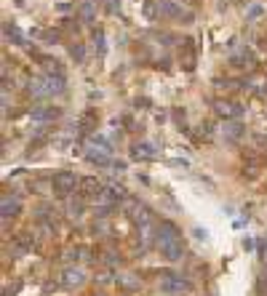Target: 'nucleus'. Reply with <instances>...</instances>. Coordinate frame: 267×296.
<instances>
[{"mask_svg": "<svg viewBox=\"0 0 267 296\" xmlns=\"http://www.w3.org/2000/svg\"><path fill=\"white\" fill-rule=\"evenodd\" d=\"M214 136V123H200V139H211Z\"/></svg>", "mask_w": 267, "mask_h": 296, "instance_id": "5701e85b", "label": "nucleus"}, {"mask_svg": "<svg viewBox=\"0 0 267 296\" xmlns=\"http://www.w3.org/2000/svg\"><path fill=\"white\" fill-rule=\"evenodd\" d=\"M19 211H22V206H19V200L16 198H3V219H8V216H19Z\"/></svg>", "mask_w": 267, "mask_h": 296, "instance_id": "dca6fc26", "label": "nucleus"}, {"mask_svg": "<svg viewBox=\"0 0 267 296\" xmlns=\"http://www.w3.org/2000/svg\"><path fill=\"white\" fill-rule=\"evenodd\" d=\"M83 200L85 198H70L67 200V211H70L72 216H80L83 214Z\"/></svg>", "mask_w": 267, "mask_h": 296, "instance_id": "a211bd4d", "label": "nucleus"}, {"mask_svg": "<svg viewBox=\"0 0 267 296\" xmlns=\"http://www.w3.org/2000/svg\"><path fill=\"white\" fill-rule=\"evenodd\" d=\"M59 115H62L59 107H37V109H32V117L35 120H56Z\"/></svg>", "mask_w": 267, "mask_h": 296, "instance_id": "4468645a", "label": "nucleus"}, {"mask_svg": "<svg viewBox=\"0 0 267 296\" xmlns=\"http://www.w3.org/2000/svg\"><path fill=\"white\" fill-rule=\"evenodd\" d=\"M80 19H83V22H94V3H88V0H85V3L80 6Z\"/></svg>", "mask_w": 267, "mask_h": 296, "instance_id": "412c9836", "label": "nucleus"}, {"mask_svg": "<svg viewBox=\"0 0 267 296\" xmlns=\"http://www.w3.org/2000/svg\"><path fill=\"white\" fill-rule=\"evenodd\" d=\"M46 88H49V96L51 94H62L64 91V75L56 72V75H46Z\"/></svg>", "mask_w": 267, "mask_h": 296, "instance_id": "f8f14e48", "label": "nucleus"}, {"mask_svg": "<svg viewBox=\"0 0 267 296\" xmlns=\"http://www.w3.org/2000/svg\"><path fill=\"white\" fill-rule=\"evenodd\" d=\"M128 277H131V275H126V277H123L120 283L126 285V288H137V285H139V280H128Z\"/></svg>", "mask_w": 267, "mask_h": 296, "instance_id": "393cba45", "label": "nucleus"}, {"mask_svg": "<svg viewBox=\"0 0 267 296\" xmlns=\"http://www.w3.org/2000/svg\"><path fill=\"white\" fill-rule=\"evenodd\" d=\"M85 158H88V163H94V165H110V150H88L85 152Z\"/></svg>", "mask_w": 267, "mask_h": 296, "instance_id": "ddd939ff", "label": "nucleus"}, {"mask_svg": "<svg viewBox=\"0 0 267 296\" xmlns=\"http://www.w3.org/2000/svg\"><path fill=\"white\" fill-rule=\"evenodd\" d=\"M118 8V0H107V11H115Z\"/></svg>", "mask_w": 267, "mask_h": 296, "instance_id": "a878e982", "label": "nucleus"}, {"mask_svg": "<svg viewBox=\"0 0 267 296\" xmlns=\"http://www.w3.org/2000/svg\"><path fill=\"white\" fill-rule=\"evenodd\" d=\"M83 280H85V275L80 270H72V267H70V270L62 272V285H64V288H80Z\"/></svg>", "mask_w": 267, "mask_h": 296, "instance_id": "6e6552de", "label": "nucleus"}, {"mask_svg": "<svg viewBox=\"0 0 267 296\" xmlns=\"http://www.w3.org/2000/svg\"><path fill=\"white\" fill-rule=\"evenodd\" d=\"M256 16H262V6H251L249 8V19H256Z\"/></svg>", "mask_w": 267, "mask_h": 296, "instance_id": "b1692460", "label": "nucleus"}, {"mask_svg": "<svg viewBox=\"0 0 267 296\" xmlns=\"http://www.w3.org/2000/svg\"><path fill=\"white\" fill-rule=\"evenodd\" d=\"M246 134V128L241 120H225V139H230V142H238Z\"/></svg>", "mask_w": 267, "mask_h": 296, "instance_id": "1a4fd4ad", "label": "nucleus"}, {"mask_svg": "<svg viewBox=\"0 0 267 296\" xmlns=\"http://www.w3.org/2000/svg\"><path fill=\"white\" fill-rule=\"evenodd\" d=\"M214 112L219 117H225V120H238L243 115V107L238 104V101H227V99H219L216 104H214Z\"/></svg>", "mask_w": 267, "mask_h": 296, "instance_id": "20e7f679", "label": "nucleus"}, {"mask_svg": "<svg viewBox=\"0 0 267 296\" xmlns=\"http://www.w3.org/2000/svg\"><path fill=\"white\" fill-rule=\"evenodd\" d=\"M40 64L46 67V72H49V75H56V72H62L59 62H56V59H51V56H40Z\"/></svg>", "mask_w": 267, "mask_h": 296, "instance_id": "6ab92c4d", "label": "nucleus"}, {"mask_svg": "<svg viewBox=\"0 0 267 296\" xmlns=\"http://www.w3.org/2000/svg\"><path fill=\"white\" fill-rule=\"evenodd\" d=\"M131 158L134 160H155L158 158V150L150 142H139V144L131 147Z\"/></svg>", "mask_w": 267, "mask_h": 296, "instance_id": "0eeeda50", "label": "nucleus"}, {"mask_svg": "<svg viewBox=\"0 0 267 296\" xmlns=\"http://www.w3.org/2000/svg\"><path fill=\"white\" fill-rule=\"evenodd\" d=\"M32 246H35L32 232H19V235H16V248H19V251H30Z\"/></svg>", "mask_w": 267, "mask_h": 296, "instance_id": "f3484780", "label": "nucleus"}, {"mask_svg": "<svg viewBox=\"0 0 267 296\" xmlns=\"http://www.w3.org/2000/svg\"><path fill=\"white\" fill-rule=\"evenodd\" d=\"M142 14H145L147 22H155L160 16V0H145V6H142Z\"/></svg>", "mask_w": 267, "mask_h": 296, "instance_id": "2eb2a0df", "label": "nucleus"}, {"mask_svg": "<svg viewBox=\"0 0 267 296\" xmlns=\"http://www.w3.org/2000/svg\"><path fill=\"white\" fill-rule=\"evenodd\" d=\"M102 184L94 179V176H85V179H80V184H78V192H80V198H94L97 200L99 195H102Z\"/></svg>", "mask_w": 267, "mask_h": 296, "instance_id": "423d86ee", "label": "nucleus"}, {"mask_svg": "<svg viewBox=\"0 0 267 296\" xmlns=\"http://www.w3.org/2000/svg\"><path fill=\"white\" fill-rule=\"evenodd\" d=\"M179 64L190 72V70H195V45L190 38L182 40V45H179Z\"/></svg>", "mask_w": 267, "mask_h": 296, "instance_id": "39448f33", "label": "nucleus"}, {"mask_svg": "<svg viewBox=\"0 0 267 296\" xmlns=\"http://www.w3.org/2000/svg\"><path fill=\"white\" fill-rule=\"evenodd\" d=\"M120 296H128V293H120Z\"/></svg>", "mask_w": 267, "mask_h": 296, "instance_id": "bb28decb", "label": "nucleus"}, {"mask_svg": "<svg viewBox=\"0 0 267 296\" xmlns=\"http://www.w3.org/2000/svg\"><path fill=\"white\" fill-rule=\"evenodd\" d=\"M70 56H72L75 62H78V64H83V59H85V48H83L80 43H75L72 48H70Z\"/></svg>", "mask_w": 267, "mask_h": 296, "instance_id": "4be33fe9", "label": "nucleus"}, {"mask_svg": "<svg viewBox=\"0 0 267 296\" xmlns=\"http://www.w3.org/2000/svg\"><path fill=\"white\" fill-rule=\"evenodd\" d=\"M160 291H166V293H190L193 291V283L185 280L182 275H174V272H168L163 275V283H160Z\"/></svg>", "mask_w": 267, "mask_h": 296, "instance_id": "7ed1b4c3", "label": "nucleus"}, {"mask_svg": "<svg viewBox=\"0 0 267 296\" xmlns=\"http://www.w3.org/2000/svg\"><path fill=\"white\" fill-rule=\"evenodd\" d=\"M155 243L160 248V254H163L168 262H179V259L185 256V246H182V235H179V229L174 221H160L158 224V238Z\"/></svg>", "mask_w": 267, "mask_h": 296, "instance_id": "f257e3e1", "label": "nucleus"}, {"mask_svg": "<svg viewBox=\"0 0 267 296\" xmlns=\"http://www.w3.org/2000/svg\"><path fill=\"white\" fill-rule=\"evenodd\" d=\"M78 184H80V179L75 176L72 171H59V173H54V179H51V190H54V195L67 198Z\"/></svg>", "mask_w": 267, "mask_h": 296, "instance_id": "f03ea898", "label": "nucleus"}, {"mask_svg": "<svg viewBox=\"0 0 267 296\" xmlns=\"http://www.w3.org/2000/svg\"><path fill=\"white\" fill-rule=\"evenodd\" d=\"M78 128H80V134H91L94 128H97V112H94V109L83 112L80 120H78Z\"/></svg>", "mask_w": 267, "mask_h": 296, "instance_id": "9b49d317", "label": "nucleus"}, {"mask_svg": "<svg viewBox=\"0 0 267 296\" xmlns=\"http://www.w3.org/2000/svg\"><path fill=\"white\" fill-rule=\"evenodd\" d=\"M160 16H166V19H182L185 11L174 3V0H160Z\"/></svg>", "mask_w": 267, "mask_h": 296, "instance_id": "9d476101", "label": "nucleus"}, {"mask_svg": "<svg viewBox=\"0 0 267 296\" xmlns=\"http://www.w3.org/2000/svg\"><path fill=\"white\" fill-rule=\"evenodd\" d=\"M94 48H97V53H99V56L104 53V32L99 30V27H97V30H94Z\"/></svg>", "mask_w": 267, "mask_h": 296, "instance_id": "aec40b11", "label": "nucleus"}]
</instances>
